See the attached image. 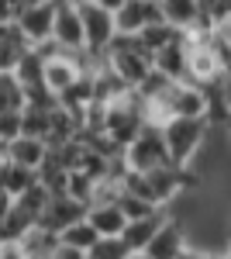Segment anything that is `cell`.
<instances>
[{
	"instance_id": "6da1fadb",
	"label": "cell",
	"mask_w": 231,
	"mask_h": 259,
	"mask_svg": "<svg viewBox=\"0 0 231 259\" xmlns=\"http://www.w3.org/2000/svg\"><path fill=\"white\" fill-rule=\"evenodd\" d=\"M207 121H190V118H169L162 124V139L169 152V166H193L207 142Z\"/></svg>"
},
{
	"instance_id": "7a4b0ae2",
	"label": "cell",
	"mask_w": 231,
	"mask_h": 259,
	"mask_svg": "<svg viewBox=\"0 0 231 259\" xmlns=\"http://www.w3.org/2000/svg\"><path fill=\"white\" fill-rule=\"evenodd\" d=\"M107 66H111V73H114L117 80H124V87L135 90L138 83L155 69V56L145 52V49L138 45V38L117 35V38L111 41V49H107Z\"/></svg>"
},
{
	"instance_id": "3957f363",
	"label": "cell",
	"mask_w": 231,
	"mask_h": 259,
	"mask_svg": "<svg viewBox=\"0 0 231 259\" xmlns=\"http://www.w3.org/2000/svg\"><path fill=\"white\" fill-rule=\"evenodd\" d=\"M124 166H128L131 173H152V169L169 166L162 124H145V128L138 132V139L124 149Z\"/></svg>"
},
{
	"instance_id": "277c9868",
	"label": "cell",
	"mask_w": 231,
	"mask_h": 259,
	"mask_svg": "<svg viewBox=\"0 0 231 259\" xmlns=\"http://www.w3.org/2000/svg\"><path fill=\"white\" fill-rule=\"evenodd\" d=\"M79 18H83V35H86V52L94 56H107L111 41L117 38V24H114V14L97 7L94 0L90 4H79Z\"/></svg>"
},
{
	"instance_id": "5b68a950",
	"label": "cell",
	"mask_w": 231,
	"mask_h": 259,
	"mask_svg": "<svg viewBox=\"0 0 231 259\" xmlns=\"http://www.w3.org/2000/svg\"><path fill=\"white\" fill-rule=\"evenodd\" d=\"M52 38L59 41V49H62V52H83V49H86L83 18H79V4H76V0H59Z\"/></svg>"
},
{
	"instance_id": "8992f818",
	"label": "cell",
	"mask_w": 231,
	"mask_h": 259,
	"mask_svg": "<svg viewBox=\"0 0 231 259\" xmlns=\"http://www.w3.org/2000/svg\"><path fill=\"white\" fill-rule=\"evenodd\" d=\"M162 21L166 18H162V4L159 0H128L114 14L117 35H128V38H135L149 24H162Z\"/></svg>"
},
{
	"instance_id": "52a82bcc",
	"label": "cell",
	"mask_w": 231,
	"mask_h": 259,
	"mask_svg": "<svg viewBox=\"0 0 231 259\" xmlns=\"http://www.w3.org/2000/svg\"><path fill=\"white\" fill-rule=\"evenodd\" d=\"M56 7L59 0H41L35 7L21 11L18 14V28L28 45H41V41L52 38V28H56Z\"/></svg>"
},
{
	"instance_id": "ba28073f",
	"label": "cell",
	"mask_w": 231,
	"mask_h": 259,
	"mask_svg": "<svg viewBox=\"0 0 231 259\" xmlns=\"http://www.w3.org/2000/svg\"><path fill=\"white\" fill-rule=\"evenodd\" d=\"M224 80V66L214 45H193L187 56V83L197 87H211V83Z\"/></svg>"
},
{
	"instance_id": "9c48e42d",
	"label": "cell",
	"mask_w": 231,
	"mask_h": 259,
	"mask_svg": "<svg viewBox=\"0 0 231 259\" xmlns=\"http://www.w3.org/2000/svg\"><path fill=\"white\" fill-rule=\"evenodd\" d=\"M187 249H190V242H187V228H183L179 221L166 218V221H162V228L152 235L149 249H145L142 256H149V259H179Z\"/></svg>"
},
{
	"instance_id": "30bf717a",
	"label": "cell",
	"mask_w": 231,
	"mask_h": 259,
	"mask_svg": "<svg viewBox=\"0 0 231 259\" xmlns=\"http://www.w3.org/2000/svg\"><path fill=\"white\" fill-rule=\"evenodd\" d=\"M86 204H79V200H73V197H52L49 200V207H45V214H41V228H49V232H56V235H62L69 225H76V221H83L86 218Z\"/></svg>"
},
{
	"instance_id": "8fae6325",
	"label": "cell",
	"mask_w": 231,
	"mask_h": 259,
	"mask_svg": "<svg viewBox=\"0 0 231 259\" xmlns=\"http://www.w3.org/2000/svg\"><path fill=\"white\" fill-rule=\"evenodd\" d=\"M86 221L94 225V232L100 239H121L124 228H128V218H124V211H121L117 200H97V204H90Z\"/></svg>"
},
{
	"instance_id": "7c38bea8",
	"label": "cell",
	"mask_w": 231,
	"mask_h": 259,
	"mask_svg": "<svg viewBox=\"0 0 231 259\" xmlns=\"http://www.w3.org/2000/svg\"><path fill=\"white\" fill-rule=\"evenodd\" d=\"M79 76H83V73H79L76 56H73V52H62V56H56V59L45 62V87H49L56 97H62Z\"/></svg>"
},
{
	"instance_id": "4fadbf2b",
	"label": "cell",
	"mask_w": 231,
	"mask_h": 259,
	"mask_svg": "<svg viewBox=\"0 0 231 259\" xmlns=\"http://www.w3.org/2000/svg\"><path fill=\"white\" fill-rule=\"evenodd\" d=\"M7 159L24 166V169H31V173H38L41 162L49 159V142L45 139H28V135H21L7 145Z\"/></svg>"
},
{
	"instance_id": "5bb4252c",
	"label": "cell",
	"mask_w": 231,
	"mask_h": 259,
	"mask_svg": "<svg viewBox=\"0 0 231 259\" xmlns=\"http://www.w3.org/2000/svg\"><path fill=\"white\" fill-rule=\"evenodd\" d=\"M28 49H31V45L24 41L18 21L0 24V76H4V73H14V69H18V62H21V56H24Z\"/></svg>"
},
{
	"instance_id": "9a60e30c",
	"label": "cell",
	"mask_w": 231,
	"mask_h": 259,
	"mask_svg": "<svg viewBox=\"0 0 231 259\" xmlns=\"http://www.w3.org/2000/svg\"><path fill=\"white\" fill-rule=\"evenodd\" d=\"M187 56H190V41H187V31H183L179 41L155 52V73H162L169 80H187Z\"/></svg>"
},
{
	"instance_id": "2e32d148",
	"label": "cell",
	"mask_w": 231,
	"mask_h": 259,
	"mask_svg": "<svg viewBox=\"0 0 231 259\" xmlns=\"http://www.w3.org/2000/svg\"><path fill=\"white\" fill-rule=\"evenodd\" d=\"M169 218L166 211H159L155 218H142V221H128V228H124V245L131 249V252H145L149 249V242H152V235L162 228V221Z\"/></svg>"
},
{
	"instance_id": "e0dca14e",
	"label": "cell",
	"mask_w": 231,
	"mask_h": 259,
	"mask_svg": "<svg viewBox=\"0 0 231 259\" xmlns=\"http://www.w3.org/2000/svg\"><path fill=\"white\" fill-rule=\"evenodd\" d=\"M162 18L179 31H190L200 21V4L197 0H162Z\"/></svg>"
},
{
	"instance_id": "ac0fdd59",
	"label": "cell",
	"mask_w": 231,
	"mask_h": 259,
	"mask_svg": "<svg viewBox=\"0 0 231 259\" xmlns=\"http://www.w3.org/2000/svg\"><path fill=\"white\" fill-rule=\"evenodd\" d=\"M35 183H38V173L24 169V166H18V162L7 159L4 166H0V187H4V190H7L14 200H18L28 187H35Z\"/></svg>"
},
{
	"instance_id": "d6986e66",
	"label": "cell",
	"mask_w": 231,
	"mask_h": 259,
	"mask_svg": "<svg viewBox=\"0 0 231 259\" xmlns=\"http://www.w3.org/2000/svg\"><path fill=\"white\" fill-rule=\"evenodd\" d=\"M21 249L28 252V259H52V256H56V249H59V235H56V232H49V228H41V225H35V228L24 235Z\"/></svg>"
},
{
	"instance_id": "ffe728a7",
	"label": "cell",
	"mask_w": 231,
	"mask_h": 259,
	"mask_svg": "<svg viewBox=\"0 0 231 259\" xmlns=\"http://www.w3.org/2000/svg\"><path fill=\"white\" fill-rule=\"evenodd\" d=\"M135 38H138V45H142L145 52H152V56H155V52H162L166 45H173V41L183 38V31L162 21V24H149V28H145L142 35H135Z\"/></svg>"
},
{
	"instance_id": "44dd1931",
	"label": "cell",
	"mask_w": 231,
	"mask_h": 259,
	"mask_svg": "<svg viewBox=\"0 0 231 259\" xmlns=\"http://www.w3.org/2000/svg\"><path fill=\"white\" fill-rule=\"evenodd\" d=\"M14 76H18V83L24 87V90H31V87H41V83H45V59H41L35 49H28V52L21 56L18 69H14Z\"/></svg>"
},
{
	"instance_id": "7402d4cb",
	"label": "cell",
	"mask_w": 231,
	"mask_h": 259,
	"mask_svg": "<svg viewBox=\"0 0 231 259\" xmlns=\"http://www.w3.org/2000/svg\"><path fill=\"white\" fill-rule=\"evenodd\" d=\"M38 225V218H31L24 207H18L14 204V211L7 214V221L0 225V242H24V235L31 232Z\"/></svg>"
},
{
	"instance_id": "603a6c76",
	"label": "cell",
	"mask_w": 231,
	"mask_h": 259,
	"mask_svg": "<svg viewBox=\"0 0 231 259\" xmlns=\"http://www.w3.org/2000/svg\"><path fill=\"white\" fill-rule=\"evenodd\" d=\"M59 242H62V245H73V249H79V252H90L97 242H100V235L94 232V225L83 218V221H76V225H69V228L59 235Z\"/></svg>"
},
{
	"instance_id": "cb8c5ba5",
	"label": "cell",
	"mask_w": 231,
	"mask_h": 259,
	"mask_svg": "<svg viewBox=\"0 0 231 259\" xmlns=\"http://www.w3.org/2000/svg\"><path fill=\"white\" fill-rule=\"evenodd\" d=\"M49 128H52V111H41V107H24L21 111V135L49 139Z\"/></svg>"
},
{
	"instance_id": "d4e9b609",
	"label": "cell",
	"mask_w": 231,
	"mask_h": 259,
	"mask_svg": "<svg viewBox=\"0 0 231 259\" xmlns=\"http://www.w3.org/2000/svg\"><path fill=\"white\" fill-rule=\"evenodd\" d=\"M0 111H24V87L14 73L0 76Z\"/></svg>"
},
{
	"instance_id": "484cf974",
	"label": "cell",
	"mask_w": 231,
	"mask_h": 259,
	"mask_svg": "<svg viewBox=\"0 0 231 259\" xmlns=\"http://www.w3.org/2000/svg\"><path fill=\"white\" fill-rule=\"evenodd\" d=\"M97 187H100L97 180H90L86 173H79V169H76V173H69L66 197H73V200H79V204H86V207H90V204L97 200Z\"/></svg>"
},
{
	"instance_id": "4316f807",
	"label": "cell",
	"mask_w": 231,
	"mask_h": 259,
	"mask_svg": "<svg viewBox=\"0 0 231 259\" xmlns=\"http://www.w3.org/2000/svg\"><path fill=\"white\" fill-rule=\"evenodd\" d=\"M49 200H52V194H49V190H45L41 183H35V187H28V190H24V194H21L14 204H18V207H24V211H28L31 218H38V221H41L45 207H49Z\"/></svg>"
},
{
	"instance_id": "83f0119b",
	"label": "cell",
	"mask_w": 231,
	"mask_h": 259,
	"mask_svg": "<svg viewBox=\"0 0 231 259\" xmlns=\"http://www.w3.org/2000/svg\"><path fill=\"white\" fill-rule=\"evenodd\" d=\"M117 204H121V211H124V218L128 221H142V218H155L162 207H155V204H149V200L135 197V194H121L117 197Z\"/></svg>"
},
{
	"instance_id": "f1b7e54d",
	"label": "cell",
	"mask_w": 231,
	"mask_h": 259,
	"mask_svg": "<svg viewBox=\"0 0 231 259\" xmlns=\"http://www.w3.org/2000/svg\"><path fill=\"white\" fill-rule=\"evenodd\" d=\"M86 256H94V259H128L131 249L124 245V239H100Z\"/></svg>"
},
{
	"instance_id": "f546056e",
	"label": "cell",
	"mask_w": 231,
	"mask_h": 259,
	"mask_svg": "<svg viewBox=\"0 0 231 259\" xmlns=\"http://www.w3.org/2000/svg\"><path fill=\"white\" fill-rule=\"evenodd\" d=\"M21 139V111H0V145Z\"/></svg>"
},
{
	"instance_id": "4dcf8cb0",
	"label": "cell",
	"mask_w": 231,
	"mask_h": 259,
	"mask_svg": "<svg viewBox=\"0 0 231 259\" xmlns=\"http://www.w3.org/2000/svg\"><path fill=\"white\" fill-rule=\"evenodd\" d=\"M211 41L217 45V49H231V14H228V18H217V21H214Z\"/></svg>"
},
{
	"instance_id": "1f68e13d",
	"label": "cell",
	"mask_w": 231,
	"mask_h": 259,
	"mask_svg": "<svg viewBox=\"0 0 231 259\" xmlns=\"http://www.w3.org/2000/svg\"><path fill=\"white\" fill-rule=\"evenodd\" d=\"M0 259H28L21 242H0Z\"/></svg>"
},
{
	"instance_id": "d6a6232c",
	"label": "cell",
	"mask_w": 231,
	"mask_h": 259,
	"mask_svg": "<svg viewBox=\"0 0 231 259\" xmlns=\"http://www.w3.org/2000/svg\"><path fill=\"white\" fill-rule=\"evenodd\" d=\"M11 211H14V197H11V194L0 187V225L7 221V214H11Z\"/></svg>"
},
{
	"instance_id": "836d02e7",
	"label": "cell",
	"mask_w": 231,
	"mask_h": 259,
	"mask_svg": "<svg viewBox=\"0 0 231 259\" xmlns=\"http://www.w3.org/2000/svg\"><path fill=\"white\" fill-rule=\"evenodd\" d=\"M52 259H86V252H79V249H73V245H62V242H59V249H56Z\"/></svg>"
},
{
	"instance_id": "e575fe53",
	"label": "cell",
	"mask_w": 231,
	"mask_h": 259,
	"mask_svg": "<svg viewBox=\"0 0 231 259\" xmlns=\"http://www.w3.org/2000/svg\"><path fill=\"white\" fill-rule=\"evenodd\" d=\"M14 18H18L14 4H11V0H0V24H11Z\"/></svg>"
},
{
	"instance_id": "d590c367",
	"label": "cell",
	"mask_w": 231,
	"mask_h": 259,
	"mask_svg": "<svg viewBox=\"0 0 231 259\" xmlns=\"http://www.w3.org/2000/svg\"><path fill=\"white\" fill-rule=\"evenodd\" d=\"M94 4H97V7H104V11H111V14H117L128 0H94Z\"/></svg>"
},
{
	"instance_id": "8d00e7d4",
	"label": "cell",
	"mask_w": 231,
	"mask_h": 259,
	"mask_svg": "<svg viewBox=\"0 0 231 259\" xmlns=\"http://www.w3.org/2000/svg\"><path fill=\"white\" fill-rule=\"evenodd\" d=\"M7 162V145H0V166Z\"/></svg>"
},
{
	"instance_id": "74e56055",
	"label": "cell",
	"mask_w": 231,
	"mask_h": 259,
	"mask_svg": "<svg viewBox=\"0 0 231 259\" xmlns=\"http://www.w3.org/2000/svg\"><path fill=\"white\" fill-rule=\"evenodd\" d=\"M128 259H149V256H142V252H131V256H128Z\"/></svg>"
},
{
	"instance_id": "f35d334b",
	"label": "cell",
	"mask_w": 231,
	"mask_h": 259,
	"mask_svg": "<svg viewBox=\"0 0 231 259\" xmlns=\"http://www.w3.org/2000/svg\"><path fill=\"white\" fill-rule=\"evenodd\" d=\"M76 4H90V0H76Z\"/></svg>"
},
{
	"instance_id": "ab89813d",
	"label": "cell",
	"mask_w": 231,
	"mask_h": 259,
	"mask_svg": "<svg viewBox=\"0 0 231 259\" xmlns=\"http://www.w3.org/2000/svg\"><path fill=\"white\" fill-rule=\"evenodd\" d=\"M228 139H231V124H228Z\"/></svg>"
},
{
	"instance_id": "60d3db41",
	"label": "cell",
	"mask_w": 231,
	"mask_h": 259,
	"mask_svg": "<svg viewBox=\"0 0 231 259\" xmlns=\"http://www.w3.org/2000/svg\"><path fill=\"white\" fill-rule=\"evenodd\" d=\"M228 256H231V249H228Z\"/></svg>"
},
{
	"instance_id": "b9f144b4",
	"label": "cell",
	"mask_w": 231,
	"mask_h": 259,
	"mask_svg": "<svg viewBox=\"0 0 231 259\" xmlns=\"http://www.w3.org/2000/svg\"><path fill=\"white\" fill-rule=\"evenodd\" d=\"M159 4H162V0H159Z\"/></svg>"
}]
</instances>
